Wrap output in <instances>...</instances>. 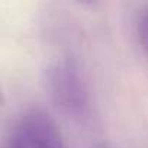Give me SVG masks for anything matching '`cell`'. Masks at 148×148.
I'll return each mask as SVG.
<instances>
[{
	"label": "cell",
	"mask_w": 148,
	"mask_h": 148,
	"mask_svg": "<svg viewBox=\"0 0 148 148\" xmlns=\"http://www.w3.org/2000/svg\"><path fill=\"white\" fill-rule=\"evenodd\" d=\"M47 86L51 97L68 113H82L87 103V92L77 67L70 61H58L48 68Z\"/></svg>",
	"instance_id": "obj_1"
},
{
	"label": "cell",
	"mask_w": 148,
	"mask_h": 148,
	"mask_svg": "<svg viewBox=\"0 0 148 148\" xmlns=\"http://www.w3.org/2000/svg\"><path fill=\"white\" fill-rule=\"evenodd\" d=\"M18 129L31 148H65L57 123L41 109L28 110Z\"/></svg>",
	"instance_id": "obj_2"
},
{
	"label": "cell",
	"mask_w": 148,
	"mask_h": 148,
	"mask_svg": "<svg viewBox=\"0 0 148 148\" xmlns=\"http://www.w3.org/2000/svg\"><path fill=\"white\" fill-rule=\"evenodd\" d=\"M136 36L141 48L148 54V6L139 10L136 18Z\"/></svg>",
	"instance_id": "obj_3"
},
{
	"label": "cell",
	"mask_w": 148,
	"mask_h": 148,
	"mask_svg": "<svg viewBox=\"0 0 148 148\" xmlns=\"http://www.w3.org/2000/svg\"><path fill=\"white\" fill-rule=\"evenodd\" d=\"M5 148H31V147L28 145V142L25 141V138H23L22 134L19 132V129L16 128V129L10 134V136L8 138Z\"/></svg>",
	"instance_id": "obj_4"
}]
</instances>
